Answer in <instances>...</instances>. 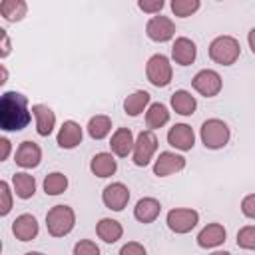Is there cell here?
Instances as JSON below:
<instances>
[{"label":"cell","instance_id":"obj_36","mask_svg":"<svg viewBox=\"0 0 255 255\" xmlns=\"http://www.w3.org/2000/svg\"><path fill=\"white\" fill-rule=\"evenodd\" d=\"M241 213L249 219H255V193H249L241 199Z\"/></svg>","mask_w":255,"mask_h":255},{"label":"cell","instance_id":"obj_38","mask_svg":"<svg viewBox=\"0 0 255 255\" xmlns=\"http://www.w3.org/2000/svg\"><path fill=\"white\" fill-rule=\"evenodd\" d=\"M0 145H2L0 161H6V159H8V155H10V149H12V145H10V139H8V137H0Z\"/></svg>","mask_w":255,"mask_h":255},{"label":"cell","instance_id":"obj_18","mask_svg":"<svg viewBox=\"0 0 255 255\" xmlns=\"http://www.w3.org/2000/svg\"><path fill=\"white\" fill-rule=\"evenodd\" d=\"M225 239H227V231L221 223H209L197 233V245L201 249L219 247L221 243H225Z\"/></svg>","mask_w":255,"mask_h":255},{"label":"cell","instance_id":"obj_42","mask_svg":"<svg viewBox=\"0 0 255 255\" xmlns=\"http://www.w3.org/2000/svg\"><path fill=\"white\" fill-rule=\"evenodd\" d=\"M24 255H44V253H40V251H28V253H24Z\"/></svg>","mask_w":255,"mask_h":255},{"label":"cell","instance_id":"obj_22","mask_svg":"<svg viewBox=\"0 0 255 255\" xmlns=\"http://www.w3.org/2000/svg\"><path fill=\"white\" fill-rule=\"evenodd\" d=\"M96 235L104 241V243H116L118 239H122L124 235V227L118 219L112 217H104L96 223Z\"/></svg>","mask_w":255,"mask_h":255},{"label":"cell","instance_id":"obj_33","mask_svg":"<svg viewBox=\"0 0 255 255\" xmlns=\"http://www.w3.org/2000/svg\"><path fill=\"white\" fill-rule=\"evenodd\" d=\"M74 255H100V247L92 239H80L74 245Z\"/></svg>","mask_w":255,"mask_h":255},{"label":"cell","instance_id":"obj_31","mask_svg":"<svg viewBox=\"0 0 255 255\" xmlns=\"http://www.w3.org/2000/svg\"><path fill=\"white\" fill-rule=\"evenodd\" d=\"M237 245L247 251H255V225H245L237 231Z\"/></svg>","mask_w":255,"mask_h":255},{"label":"cell","instance_id":"obj_32","mask_svg":"<svg viewBox=\"0 0 255 255\" xmlns=\"http://www.w3.org/2000/svg\"><path fill=\"white\" fill-rule=\"evenodd\" d=\"M12 193L14 189H10V183L8 181H0V215L6 217L10 211H12Z\"/></svg>","mask_w":255,"mask_h":255},{"label":"cell","instance_id":"obj_37","mask_svg":"<svg viewBox=\"0 0 255 255\" xmlns=\"http://www.w3.org/2000/svg\"><path fill=\"white\" fill-rule=\"evenodd\" d=\"M0 36H2V50H0V58H6L10 54V38L6 34L4 28H0Z\"/></svg>","mask_w":255,"mask_h":255},{"label":"cell","instance_id":"obj_26","mask_svg":"<svg viewBox=\"0 0 255 255\" xmlns=\"http://www.w3.org/2000/svg\"><path fill=\"white\" fill-rule=\"evenodd\" d=\"M12 189L16 193V197L20 199H30L36 193V179L34 175L26 173V171H18L12 175Z\"/></svg>","mask_w":255,"mask_h":255},{"label":"cell","instance_id":"obj_12","mask_svg":"<svg viewBox=\"0 0 255 255\" xmlns=\"http://www.w3.org/2000/svg\"><path fill=\"white\" fill-rule=\"evenodd\" d=\"M82 137H84V129L78 122L74 120H66L60 129H58V135H56V143L62 147V149H74L82 143Z\"/></svg>","mask_w":255,"mask_h":255},{"label":"cell","instance_id":"obj_13","mask_svg":"<svg viewBox=\"0 0 255 255\" xmlns=\"http://www.w3.org/2000/svg\"><path fill=\"white\" fill-rule=\"evenodd\" d=\"M167 143L179 151H189L195 145V133L187 124H175L167 131Z\"/></svg>","mask_w":255,"mask_h":255},{"label":"cell","instance_id":"obj_20","mask_svg":"<svg viewBox=\"0 0 255 255\" xmlns=\"http://www.w3.org/2000/svg\"><path fill=\"white\" fill-rule=\"evenodd\" d=\"M90 171L96 177H112L118 171V161H116L114 153H110V151L96 153L90 161Z\"/></svg>","mask_w":255,"mask_h":255},{"label":"cell","instance_id":"obj_29","mask_svg":"<svg viewBox=\"0 0 255 255\" xmlns=\"http://www.w3.org/2000/svg\"><path fill=\"white\" fill-rule=\"evenodd\" d=\"M66 189H68V177L62 171H52L44 177L46 195H62Z\"/></svg>","mask_w":255,"mask_h":255},{"label":"cell","instance_id":"obj_41","mask_svg":"<svg viewBox=\"0 0 255 255\" xmlns=\"http://www.w3.org/2000/svg\"><path fill=\"white\" fill-rule=\"evenodd\" d=\"M209 255H231L229 251H213V253H209Z\"/></svg>","mask_w":255,"mask_h":255},{"label":"cell","instance_id":"obj_28","mask_svg":"<svg viewBox=\"0 0 255 255\" xmlns=\"http://www.w3.org/2000/svg\"><path fill=\"white\" fill-rule=\"evenodd\" d=\"M86 129H88V133H90L92 139H104L112 131V120L108 116H104V114L92 116L90 122H88V126H86Z\"/></svg>","mask_w":255,"mask_h":255},{"label":"cell","instance_id":"obj_23","mask_svg":"<svg viewBox=\"0 0 255 255\" xmlns=\"http://www.w3.org/2000/svg\"><path fill=\"white\" fill-rule=\"evenodd\" d=\"M149 100H151V96H149L145 90H135V92H131L129 96H126V100H124V112H126L128 116L135 118V116L147 112Z\"/></svg>","mask_w":255,"mask_h":255},{"label":"cell","instance_id":"obj_27","mask_svg":"<svg viewBox=\"0 0 255 255\" xmlns=\"http://www.w3.org/2000/svg\"><path fill=\"white\" fill-rule=\"evenodd\" d=\"M28 12V4L24 0H2L0 14L6 22H20Z\"/></svg>","mask_w":255,"mask_h":255},{"label":"cell","instance_id":"obj_17","mask_svg":"<svg viewBox=\"0 0 255 255\" xmlns=\"http://www.w3.org/2000/svg\"><path fill=\"white\" fill-rule=\"evenodd\" d=\"M133 131L129 128H118L114 133H112V139H110V149L114 155L118 157H128L131 151H133Z\"/></svg>","mask_w":255,"mask_h":255},{"label":"cell","instance_id":"obj_8","mask_svg":"<svg viewBox=\"0 0 255 255\" xmlns=\"http://www.w3.org/2000/svg\"><path fill=\"white\" fill-rule=\"evenodd\" d=\"M191 86H193V90H195L199 96H203V98H213V96H217V94L221 92L223 80H221L219 72L209 70V68H203V70H199V72L193 76Z\"/></svg>","mask_w":255,"mask_h":255},{"label":"cell","instance_id":"obj_15","mask_svg":"<svg viewBox=\"0 0 255 255\" xmlns=\"http://www.w3.org/2000/svg\"><path fill=\"white\" fill-rule=\"evenodd\" d=\"M171 58H173V62L179 64V66H189V64H193L195 58H197V46H195V42L189 40V38H185V36L175 38V42H173V46H171Z\"/></svg>","mask_w":255,"mask_h":255},{"label":"cell","instance_id":"obj_35","mask_svg":"<svg viewBox=\"0 0 255 255\" xmlns=\"http://www.w3.org/2000/svg\"><path fill=\"white\" fill-rule=\"evenodd\" d=\"M120 255H147L145 247L137 241H128L126 245H122L120 249Z\"/></svg>","mask_w":255,"mask_h":255},{"label":"cell","instance_id":"obj_1","mask_svg":"<svg viewBox=\"0 0 255 255\" xmlns=\"http://www.w3.org/2000/svg\"><path fill=\"white\" fill-rule=\"evenodd\" d=\"M32 120L28 98L20 92H4L0 98V128L4 131H20Z\"/></svg>","mask_w":255,"mask_h":255},{"label":"cell","instance_id":"obj_14","mask_svg":"<svg viewBox=\"0 0 255 255\" xmlns=\"http://www.w3.org/2000/svg\"><path fill=\"white\" fill-rule=\"evenodd\" d=\"M14 161L16 165L24 167V169H32V167H38L40 161H42V149L38 143L26 139L18 145L16 153H14Z\"/></svg>","mask_w":255,"mask_h":255},{"label":"cell","instance_id":"obj_10","mask_svg":"<svg viewBox=\"0 0 255 255\" xmlns=\"http://www.w3.org/2000/svg\"><path fill=\"white\" fill-rule=\"evenodd\" d=\"M129 201V189L122 181H114L104 187L102 191V203L112 211H122Z\"/></svg>","mask_w":255,"mask_h":255},{"label":"cell","instance_id":"obj_40","mask_svg":"<svg viewBox=\"0 0 255 255\" xmlns=\"http://www.w3.org/2000/svg\"><path fill=\"white\" fill-rule=\"evenodd\" d=\"M0 74H2L0 84H6V82H8V70H6V66H0Z\"/></svg>","mask_w":255,"mask_h":255},{"label":"cell","instance_id":"obj_7","mask_svg":"<svg viewBox=\"0 0 255 255\" xmlns=\"http://www.w3.org/2000/svg\"><path fill=\"white\" fill-rule=\"evenodd\" d=\"M165 223L173 233L185 235L199 223V213L195 209H191V207H175V209L167 211Z\"/></svg>","mask_w":255,"mask_h":255},{"label":"cell","instance_id":"obj_6","mask_svg":"<svg viewBox=\"0 0 255 255\" xmlns=\"http://www.w3.org/2000/svg\"><path fill=\"white\" fill-rule=\"evenodd\" d=\"M157 151V135L155 131L151 129H141L135 137V143H133V151H131V159L137 167H145L153 153Z\"/></svg>","mask_w":255,"mask_h":255},{"label":"cell","instance_id":"obj_2","mask_svg":"<svg viewBox=\"0 0 255 255\" xmlns=\"http://www.w3.org/2000/svg\"><path fill=\"white\" fill-rule=\"evenodd\" d=\"M76 225V211L70 205H54L46 213V229L52 237H66Z\"/></svg>","mask_w":255,"mask_h":255},{"label":"cell","instance_id":"obj_3","mask_svg":"<svg viewBox=\"0 0 255 255\" xmlns=\"http://www.w3.org/2000/svg\"><path fill=\"white\" fill-rule=\"evenodd\" d=\"M199 137H201V143L207 147V149H221L229 143V137H231V129L229 126L219 120V118H209L201 124V129H199Z\"/></svg>","mask_w":255,"mask_h":255},{"label":"cell","instance_id":"obj_16","mask_svg":"<svg viewBox=\"0 0 255 255\" xmlns=\"http://www.w3.org/2000/svg\"><path fill=\"white\" fill-rule=\"evenodd\" d=\"M38 231H40V225H38V221H36V217L32 213H22V215H18L12 221V233L20 241H32V239H36Z\"/></svg>","mask_w":255,"mask_h":255},{"label":"cell","instance_id":"obj_5","mask_svg":"<svg viewBox=\"0 0 255 255\" xmlns=\"http://www.w3.org/2000/svg\"><path fill=\"white\" fill-rule=\"evenodd\" d=\"M145 76H147L149 84H153L155 88L169 86V82L173 78V68H171L169 58L163 54H153L145 64Z\"/></svg>","mask_w":255,"mask_h":255},{"label":"cell","instance_id":"obj_30","mask_svg":"<svg viewBox=\"0 0 255 255\" xmlns=\"http://www.w3.org/2000/svg\"><path fill=\"white\" fill-rule=\"evenodd\" d=\"M169 8L177 18H189L201 8V2L199 0H171Z\"/></svg>","mask_w":255,"mask_h":255},{"label":"cell","instance_id":"obj_34","mask_svg":"<svg viewBox=\"0 0 255 255\" xmlns=\"http://www.w3.org/2000/svg\"><path fill=\"white\" fill-rule=\"evenodd\" d=\"M163 6H165L163 0H137V8L145 14H151V16H157Z\"/></svg>","mask_w":255,"mask_h":255},{"label":"cell","instance_id":"obj_19","mask_svg":"<svg viewBox=\"0 0 255 255\" xmlns=\"http://www.w3.org/2000/svg\"><path fill=\"white\" fill-rule=\"evenodd\" d=\"M32 114H34V120H36L38 135L48 137L54 131V128H56V114L46 104H34L32 106Z\"/></svg>","mask_w":255,"mask_h":255},{"label":"cell","instance_id":"obj_24","mask_svg":"<svg viewBox=\"0 0 255 255\" xmlns=\"http://www.w3.org/2000/svg\"><path fill=\"white\" fill-rule=\"evenodd\" d=\"M171 108H173V112L175 114H179V116H191V114H195V110H197V100H195V96H191V92H187V90H175L173 94H171Z\"/></svg>","mask_w":255,"mask_h":255},{"label":"cell","instance_id":"obj_11","mask_svg":"<svg viewBox=\"0 0 255 255\" xmlns=\"http://www.w3.org/2000/svg\"><path fill=\"white\" fill-rule=\"evenodd\" d=\"M185 167V157L175 151H161L153 161V175L167 177Z\"/></svg>","mask_w":255,"mask_h":255},{"label":"cell","instance_id":"obj_21","mask_svg":"<svg viewBox=\"0 0 255 255\" xmlns=\"http://www.w3.org/2000/svg\"><path fill=\"white\" fill-rule=\"evenodd\" d=\"M161 213V203L155 197H141L133 207V217L139 223H153Z\"/></svg>","mask_w":255,"mask_h":255},{"label":"cell","instance_id":"obj_25","mask_svg":"<svg viewBox=\"0 0 255 255\" xmlns=\"http://www.w3.org/2000/svg\"><path fill=\"white\" fill-rule=\"evenodd\" d=\"M167 122H169V110H167V106L161 104V102L149 104V108L145 112V126H147V129L155 131V129L163 128Z\"/></svg>","mask_w":255,"mask_h":255},{"label":"cell","instance_id":"obj_9","mask_svg":"<svg viewBox=\"0 0 255 255\" xmlns=\"http://www.w3.org/2000/svg\"><path fill=\"white\" fill-rule=\"evenodd\" d=\"M145 34H147V38L153 40V42H159V44H161V42H169V40L175 36V24H173L171 18L157 14V16H151V18L147 20V24H145Z\"/></svg>","mask_w":255,"mask_h":255},{"label":"cell","instance_id":"obj_4","mask_svg":"<svg viewBox=\"0 0 255 255\" xmlns=\"http://www.w3.org/2000/svg\"><path fill=\"white\" fill-rule=\"evenodd\" d=\"M241 46L233 36H217L209 44V58L219 66H231L239 60Z\"/></svg>","mask_w":255,"mask_h":255},{"label":"cell","instance_id":"obj_39","mask_svg":"<svg viewBox=\"0 0 255 255\" xmlns=\"http://www.w3.org/2000/svg\"><path fill=\"white\" fill-rule=\"evenodd\" d=\"M247 44H249L251 52L255 54V28H251V30H249V34H247Z\"/></svg>","mask_w":255,"mask_h":255}]
</instances>
